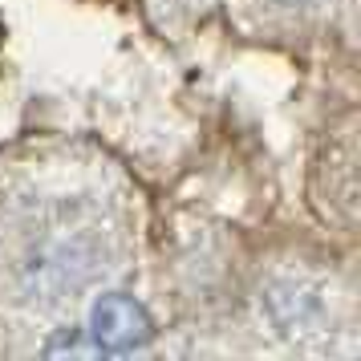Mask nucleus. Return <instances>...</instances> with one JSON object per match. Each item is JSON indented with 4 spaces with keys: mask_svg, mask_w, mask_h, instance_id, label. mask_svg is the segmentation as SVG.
<instances>
[{
    "mask_svg": "<svg viewBox=\"0 0 361 361\" xmlns=\"http://www.w3.org/2000/svg\"><path fill=\"white\" fill-rule=\"evenodd\" d=\"M90 337L102 353H134L154 337V321L134 296L110 293L90 309Z\"/></svg>",
    "mask_w": 361,
    "mask_h": 361,
    "instance_id": "obj_1",
    "label": "nucleus"
}]
</instances>
